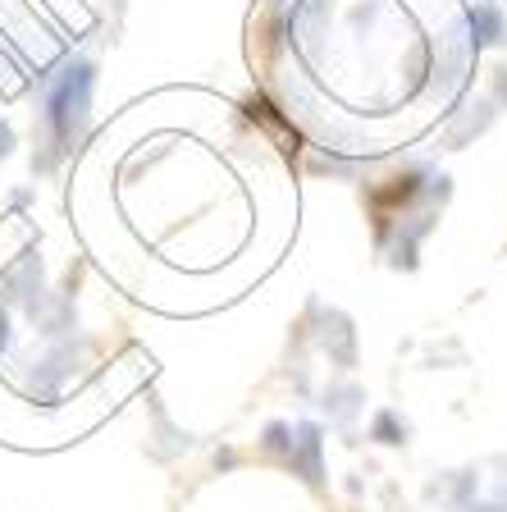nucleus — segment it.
Wrapping results in <instances>:
<instances>
[{"instance_id": "1", "label": "nucleus", "mask_w": 507, "mask_h": 512, "mask_svg": "<svg viewBox=\"0 0 507 512\" xmlns=\"http://www.w3.org/2000/svg\"><path fill=\"white\" fill-rule=\"evenodd\" d=\"M92 64L87 60H69L60 74L46 87V128L60 151H74L87 133V119H92Z\"/></svg>"}, {"instance_id": "2", "label": "nucleus", "mask_w": 507, "mask_h": 512, "mask_svg": "<svg viewBox=\"0 0 507 512\" xmlns=\"http://www.w3.org/2000/svg\"><path fill=\"white\" fill-rule=\"evenodd\" d=\"M5 151H10V128L0 124V160H5Z\"/></svg>"}]
</instances>
